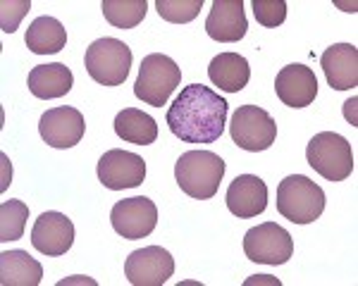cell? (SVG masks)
Returning a JSON list of instances; mask_svg holds the SVG:
<instances>
[{"mask_svg": "<svg viewBox=\"0 0 358 286\" xmlns=\"http://www.w3.org/2000/svg\"><path fill=\"white\" fill-rule=\"evenodd\" d=\"M325 191L303 174H292L277 186V210L294 225H310L325 210Z\"/></svg>", "mask_w": 358, "mask_h": 286, "instance_id": "cell-3", "label": "cell"}, {"mask_svg": "<svg viewBox=\"0 0 358 286\" xmlns=\"http://www.w3.org/2000/svg\"><path fill=\"white\" fill-rule=\"evenodd\" d=\"M124 274L134 286H163L175 274V257L160 246H146L129 253Z\"/></svg>", "mask_w": 358, "mask_h": 286, "instance_id": "cell-11", "label": "cell"}, {"mask_svg": "<svg viewBox=\"0 0 358 286\" xmlns=\"http://www.w3.org/2000/svg\"><path fill=\"white\" fill-rule=\"evenodd\" d=\"M327 84L334 91H349L358 86V48L351 43H332L320 57Z\"/></svg>", "mask_w": 358, "mask_h": 286, "instance_id": "cell-17", "label": "cell"}, {"mask_svg": "<svg viewBox=\"0 0 358 286\" xmlns=\"http://www.w3.org/2000/svg\"><path fill=\"white\" fill-rule=\"evenodd\" d=\"M227 208L239 220H251L268 208V186L256 174H239L227 188Z\"/></svg>", "mask_w": 358, "mask_h": 286, "instance_id": "cell-15", "label": "cell"}, {"mask_svg": "<svg viewBox=\"0 0 358 286\" xmlns=\"http://www.w3.org/2000/svg\"><path fill=\"white\" fill-rule=\"evenodd\" d=\"M203 0H155V10L165 22L172 24H187L199 17Z\"/></svg>", "mask_w": 358, "mask_h": 286, "instance_id": "cell-25", "label": "cell"}, {"mask_svg": "<svg viewBox=\"0 0 358 286\" xmlns=\"http://www.w3.org/2000/svg\"><path fill=\"white\" fill-rule=\"evenodd\" d=\"M113 229L127 241H136V239H146L153 234L158 225V208L151 198L136 196L117 200L110 210Z\"/></svg>", "mask_w": 358, "mask_h": 286, "instance_id": "cell-9", "label": "cell"}, {"mask_svg": "<svg viewBox=\"0 0 358 286\" xmlns=\"http://www.w3.org/2000/svg\"><path fill=\"white\" fill-rule=\"evenodd\" d=\"M98 181L110 191H122V188H136L146 179V160L129 151H113L103 153L96 167Z\"/></svg>", "mask_w": 358, "mask_h": 286, "instance_id": "cell-10", "label": "cell"}, {"mask_svg": "<svg viewBox=\"0 0 358 286\" xmlns=\"http://www.w3.org/2000/svg\"><path fill=\"white\" fill-rule=\"evenodd\" d=\"M179 82H182V70L177 62L163 53H151L143 57L138 67L134 96L146 105L160 107L175 93Z\"/></svg>", "mask_w": 358, "mask_h": 286, "instance_id": "cell-4", "label": "cell"}, {"mask_svg": "<svg viewBox=\"0 0 358 286\" xmlns=\"http://www.w3.org/2000/svg\"><path fill=\"white\" fill-rule=\"evenodd\" d=\"M253 17H256L258 24L275 29L285 24L287 3L285 0H253Z\"/></svg>", "mask_w": 358, "mask_h": 286, "instance_id": "cell-26", "label": "cell"}, {"mask_svg": "<svg viewBox=\"0 0 358 286\" xmlns=\"http://www.w3.org/2000/svg\"><path fill=\"white\" fill-rule=\"evenodd\" d=\"M229 134L232 141L241 151L248 153H263L277 139V122L258 105H241L232 114V124H229Z\"/></svg>", "mask_w": 358, "mask_h": 286, "instance_id": "cell-7", "label": "cell"}, {"mask_svg": "<svg viewBox=\"0 0 358 286\" xmlns=\"http://www.w3.org/2000/svg\"><path fill=\"white\" fill-rule=\"evenodd\" d=\"M31 243L38 253L57 257L65 255L74 243V225L62 213H43L34 222Z\"/></svg>", "mask_w": 358, "mask_h": 286, "instance_id": "cell-13", "label": "cell"}, {"mask_svg": "<svg viewBox=\"0 0 358 286\" xmlns=\"http://www.w3.org/2000/svg\"><path fill=\"white\" fill-rule=\"evenodd\" d=\"M115 134L127 143H134V146H151L158 139V124L148 112H141L136 107H124L115 117Z\"/></svg>", "mask_w": 358, "mask_h": 286, "instance_id": "cell-22", "label": "cell"}, {"mask_svg": "<svg viewBox=\"0 0 358 286\" xmlns=\"http://www.w3.org/2000/svg\"><path fill=\"white\" fill-rule=\"evenodd\" d=\"M43 279V265L27 250L0 253V284L3 286H38Z\"/></svg>", "mask_w": 358, "mask_h": 286, "instance_id": "cell-20", "label": "cell"}, {"mask_svg": "<svg viewBox=\"0 0 358 286\" xmlns=\"http://www.w3.org/2000/svg\"><path fill=\"white\" fill-rule=\"evenodd\" d=\"M275 93L287 107H308L317 96V79L310 67L287 65L275 79Z\"/></svg>", "mask_w": 358, "mask_h": 286, "instance_id": "cell-14", "label": "cell"}, {"mask_svg": "<svg viewBox=\"0 0 358 286\" xmlns=\"http://www.w3.org/2000/svg\"><path fill=\"white\" fill-rule=\"evenodd\" d=\"M31 3L29 0H3L0 3V29L5 33H13L20 27L22 17L29 13Z\"/></svg>", "mask_w": 358, "mask_h": 286, "instance_id": "cell-27", "label": "cell"}, {"mask_svg": "<svg viewBox=\"0 0 358 286\" xmlns=\"http://www.w3.org/2000/svg\"><path fill=\"white\" fill-rule=\"evenodd\" d=\"M227 100L203 84L184 86L165 119L182 143H215L227 124Z\"/></svg>", "mask_w": 358, "mask_h": 286, "instance_id": "cell-1", "label": "cell"}, {"mask_svg": "<svg viewBox=\"0 0 358 286\" xmlns=\"http://www.w3.org/2000/svg\"><path fill=\"white\" fill-rule=\"evenodd\" d=\"M74 77L72 70L62 62H50V65H38L29 72V91L41 100L62 98L72 91Z\"/></svg>", "mask_w": 358, "mask_h": 286, "instance_id": "cell-18", "label": "cell"}, {"mask_svg": "<svg viewBox=\"0 0 358 286\" xmlns=\"http://www.w3.org/2000/svg\"><path fill=\"white\" fill-rule=\"evenodd\" d=\"M306 160L327 181H344L354 172V151L344 136L320 131L306 146Z\"/></svg>", "mask_w": 358, "mask_h": 286, "instance_id": "cell-5", "label": "cell"}, {"mask_svg": "<svg viewBox=\"0 0 358 286\" xmlns=\"http://www.w3.org/2000/svg\"><path fill=\"white\" fill-rule=\"evenodd\" d=\"M208 77L220 91L239 93L251 79V65L239 53H220L213 57L210 65H208Z\"/></svg>", "mask_w": 358, "mask_h": 286, "instance_id": "cell-19", "label": "cell"}, {"mask_svg": "<svg viewBox=\"0 0 358 286\" xmlns=\"http://www.w3.org/2000/svg\"><path fill=\"white\" fill-rule=\"evenodd\" d=\"M206 31L213 41L236 43L246 36L248 22L244 15V0H215L206 20Z\"/></svg>", "mask_w": 358, "mask_h": 286, "instance_id": "cell-16", "label": "cell"}, {"mask_svg": "<svg viewBox=\"0 0 358 286\" xmlns=\"http://www.w3.org/2000/svg\"><path fill=\"white\" fill-rule=\"evenodd\" d=\"M244 253L248 260L261 265H285L294 255V239L285 227L275 222H263L244 236Z\"/></svg>", "mask_w": 358, "mask_h": 286, "instance_id": "cell-8", "label": "cell"}, {"mask_svg": "<svg viewBox=\"0 0 358 286\" xmlns=\"http://www.w3.org/2000/svg\"><path fill=\"white\" fill-rule=\"evenodd\" d=\"M84 65L101 86H122L131 70V48L120 38H98L86 48Z\"/></svg>", "mask_w": 358, "mask_h": 286, "instance_id": "cell-6", "label": "cell"}, {"mask_svg": "<svg viewBox=\"0 0 358 286\" xmlns=\"http://www.w3.org/2000/svg\"><path fill=\"white\" fill-rule=\"evenodd\" d=\"M29 208L24 200H3L0 205V241H17L27 227Z\"/></svg>", "mask_w": 358, "mask_h": 286, "instance_id": "cell-24", "label": "cell"}, {"mask_svg": "<svg viewBox=\"0 0 358 286\" xmlns=\"http://www.w3.org/2000/svg\"><path fill=\"white\" fill-rule=\"evenodd\" d=\"M84 114L69 105L50 107V110L43 112L41 122H38V134L53 148H74L84 139Z\"/></svg>", "mask_w": 358, "mask_h": 286, "instance_id": "cell-12", "label": "cell"}, {"mask_svg": "<svg viewBox=\"0 0 358 286\" xmlns=\"http://www.w3.org/2000/svg\"><path fill=\"white\" fill-rule=\"evenodd\" d=\"M101 10L115 29H134L146 17L148 3L146 0H103Z\"/></svg>", "mask_w": 358, "mask_h": 286, "instance_id": "cell-23", "label": "cell"}, {"mask_svg": "<svg viewBox=\"0 0 358 286\" xmlns=\"http://www.w3.org/2000/svg\"><path fill=\"white\" fill-rule=\"evenodd\" d=\"M24 43L31 53L36 55H53V53H60L67 43V31L62 27L60 20L55 17H38L34 20L31 24L27 29V36H24Z\"/></svg>", "mask_w": 358, "mask_h": 286, "instance_id": "cell-21", "label": "cell"}, {"mask_svg": "<svg viewBox=\"0 0 358 286\" xmlns=\"http://www.w3.org/2000/svg\"><path fill=\"white\" fill-rule=\"evenodd\" d=\"M224 176V160L213 151H189L179 156L175 179L187 196L208 200L217 193Z\"/></svg>", "mask_w": 358, "mask_h": 286, "instance_id": "cell-2", "label": "cell"}]
</instances>
